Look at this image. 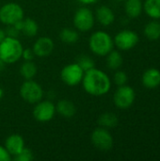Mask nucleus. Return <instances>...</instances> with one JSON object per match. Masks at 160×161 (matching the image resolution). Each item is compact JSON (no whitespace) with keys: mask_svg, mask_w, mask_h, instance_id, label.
Wrapping results in <instances>:
<instances>
[{"mask_svg":"<svg viewBox=\"0 0 160 161\" xmlns=\"http://www.w3.org/2000/svg\"><path fill=\"white\" fill-rule=\"evenodd\" d=\"M81 83L85 92L92 96L105 95L111 88V82L108 75L95 67L85 72Z\"/></svg>","mask_w":160,"mask_h":161,"instance_id":"nucleus-1","label":"nucleus"},{"mask_svg":"<svg viewBox=\"0 0 160 161\" xmlns=\"http://www.w3.org/2000/svg\"><path fill=\"white\" fill-rule=\"evenodd\" d=\"M23 45L17 38L6 37L0 42V58L6 64H12L22 58Z\"/></svg>","mask_w":160,"mask_h":161,"instance_id":"nucleus-2","label":"nucleus"},{"mask_svg":"<svg viewBox=\"0 0 160 161\" xmlns=\"http://www.w3.org/2000/svg\"><path fill=\"white\" fill-rule=\"evenodd\" d=\"M114 42L111 36L105 31H95L91 34L89 40V47L91 51L100 57L107 56L113 50Z\"/></svg>","mask_w":160,"mask_h":161,"instance_id":"nucleus-3","label":"nucleus"},{"mask_svg":"<svg viewBox=\"0 0 160 161\" xmlns=\"http://www.w3.org/2000/svg\"><path fill=\"white\" fill-rule=\"evenodd\" d=\"M19 92L24 101L32 105L40 102L43 97V90L41 86L33 79L25 80L20 87Z\"/></svg>","mask_w":160,"mask_h":161,"instance_id":"nucleus-4","label":"nucleus"},{"mask_svg":"<svg viewBox=\"0 0 160 161\" xmlns=\"http://www.w3.org/2000/svg\"><path fill=\"white\" fill-rule=\"evenodd\" d=\"M24 9L19 4L9 2L0 8V22L6 25H11L24 19Z\"/></svg>","mask_w":160,"mask_h":161,"instance_id":"nucleus-5","label":"nucleus"},{"mask_svg":"<svg viewBox=\"0 0 160 161\" xmlns=\"http://www.w3.org/2000/svg\"><path fill=\"white\" fill-rule=\"evenodd\" d=\"M94 14L93 12L87 7L79 8L73 19V23L74 27L81 32H87L91 30L94 25Z\"/></svg>","mask_w":160,"mask_h":161,"instance_id":"nucleus-6","label":"nucleus"},{"mask_svg":"<svg viewBox=\"0 0 160 161\" xmlns=\"http://www.w3.org/2000/svg\"><path fill=\"white\" fill-rule=\"evenodd\" d=\"M85 72L76 63H71L64 66L60 72V78L67 86L74 87L82 82Z\"/></svg>","mask_w":160,"mask_h":161,"instance_id":"nucleus-7","label":"nucleus"},{"mask_svg":"<svg viewBox=\"0 0 160 161\" xmlns=\"http://www.w3.org/2000/svg\"><path fill=\"white\" fill-rule=\"evenodd\" d=\"M32 113L36 121L41 123L49 122L57 113L56 105L49 100H41L35 104Z\"/></svg>","mask_w":160,"mask_h":161,"instance_id":"nucleus-8","label":"nucleus"},{"mask_svg":"<svg viewBox=\"0 0 160 161\" xmlns=\"http://www.w3.org/2000/svg\"><path fill=\"white\" fill-rule=\"evenodd\" d=\"M136 98V93L133 88L124 85L120 86L113 96V102L118 108L126 109L130 108Z\"/></svg>","mask_w":160,"mask_h":161,"instance_id":"nucleus-9","label":"nucleus"},{"mask_svg":"<svg viewBox=\"0 0 160 161\" xmlns=\"http://www.w3.org/2000/svg\"><path fill=\"white\" fill-rule=\"evenodd\" d=\"M91 143L95 148L101 151H108L113 146L112 135L104 127L95 128L91 135Z\"/></svg>","mask_w":160,"mask_h":161,"instance_id":"nucleus-10","label":"nucleus"},{"mask_svg":"<svg viewBox=\"0 0 160 161\" xmlns=\"http://www.w3.org/2000/svg\"><path fill=\"white\" fill-rule=\"evenodd\" d=\"M114 43L121 50H130L134 48L139 42V36L135 31L132 30H122L120 31L114 39Z\"/></svg>","mask_w":160,"mask_h":161,"instance_id":"nucleus-11","label":"nucleus"},{"mask_svg":"<svg viewBox=\"0 0 160 161\" xmlns=\"http://www.w3.org/2000/svg\"><path fill=\"white\" fill-rule=\"evenodd\" d=\"M55 48V43L53 40L49 37H40L34 42L32 49L35 56L39 58H45L52 54Z\"/></svg>","mask_w":160,"mask_h":161,"instance_id":"nucleus-12","label":"nucleus"},{"mask_svg":"<svg viewBox=\"0 0 160 161\" xmlns=\"http://www.w3.org/2000/svg\"><path fill=\"white\" fill-rule=\"evenodd\" d=\"M4 146L11 157H15L25 147V140L19 134H11L6 138Z\"/></svg>","mask_w":160,"mask_h":161,"instance_id":"nucleus-13","label":"nucleus"},{"mask_svg":"<svg viewBox=\"0 0 160 161\" xmlns=\"http://www.w3.org/2000/svg\"><path fill=\"white\" fill-rule=\"evenodd\" d=\"M94 17L104 26L110 25L115 20L114 12L108 6H100L99 8H97Z\"/></svg>","mask_w":160,"mask_h":161,"instance_id":"nucleus-14","label":"nucleus"},{"mask_svg":"<svg viewBox=\"0 0 160 161\" xmlns=\"http://www.w3.org/2000/svg\"><path fill=\"white\" fill-rule=\"evenodd\" d=\"M56 111L62 116L63 118H72L76 113V107L75 105L68 100V99H62L59 100L56 105Z\"/></svg>","mask_w":160,"mask_h":161,"instance_id":"nucleus-15","label":"nucleus"},{"mask_svg":"<svg viewBox=\"0 0 160 161\" xmlns=\"http://www.w3.org/2000/svg\"><path fill=\"white\" fill-rule=\"evenodd\" d=\"M142 84L148 89H156L160 85V71L156 68L148 69L142 75Z\"/></svg>","mask_w":160,"mask_h":161,"instance_id":"nucleus-16","label":"nucleus"},{"mask_svg":"<svg viewBox=\"0 0 160 161\" xmlns=\"http://www.w3.org/2000/svg\"><path fill=\"white\" fill-rule=\"evenodd\" d=\"M19 72L21 76L25 78V80H28V79H33L35 77L38 72V68L37 65L32 60H27V61L25 60V62L21 64Z\"/></svg>","mask_w":160,"mask_h":161,"instance_id":"nucleus-17","label":"nucleus"},{"mask_svg":"<svg viewBox=\"0 0 160 161\" xmlns=\"http://www.w3.org/2000/svg\"><path fill=\"white\" fill-rule=\"evenodd\" d=\"M125 12L130 18H137L142 11L141 0H126L124 5Z\"/></svg>","mask_w":160,"mask_h":161,"instance_id":"nucleus-18","label":"nucleus"},{"mask_svg":"<svg viewBox=\"0 0 160 161\" xmlns=\"http://www.w3.org/2000/svg\"><path fill=\"white\" fill-rule=\"evenodd\" d=\"M98 125L104 128H113L118 125L119 119L116 114L112 112H105L98 118Z\"/></svg>","mask_w":160,"mask_h":161,"instance_id":"nucleus-19","label":"nucleus"},{"mask_svg":"<svg viewBox=\"0 0 160 161\" xmlns=\"http://www.w3.org/2000/svg\"><path fill=\"white\" fill-rule=\"evenodd\" d=\"M107 64L111 70H118L123 65V57L120 52L111 50L107 55Z\"/></svg>","mask_w":160,"mask_h":161,"instance_id":"nucleus-20","label":"nucleus"},{"mask_svg":"<svg viewBox=\"0 0 160 161\" xmlns=\"http://www.w3.org/2000/svg\"><path fill=\"white\" fill-rule=\"evenodd\" d=\"M144 35L151 41H157L160 38V23L150 22L144 27Z\"/></svg>","mask_w":160,"mask_h":161,"instance_id":"nucleus-21","label":"nucleus"},{"mask_svg":"<svg viewBox=\"0 0 160 161\" xmlns=\"http://www.w3.org/2000/svg\"><path fill=\"white\" fill-rule=\"evenodd\" d=\"M144 10L151 18L159 19L160 0H146L144 3Z\"/></svg>","mask_w":160,"mask_h":161,"instance_id":"nucleus-22","label":"nucleus"},{"mask_svg":"<svg viewBox=\"0 0 160 161\" xmlns=\"http://www.w3.org/2000/svg\"><path fill=\"white\" fill-rule=\"evenodd\" d=\"M59 38L60 40L68 44L75 43L79 39V34L77 30L73 28H63L59 32Z\"/></svg>","mask_w":160,"mask_h":161,"instance_id":"nucleus-23","label":"nucleus"},{"mask_svg":"<svg viewBox=\"0 0 160 161\" xmlns=\"http://www.w3.org/2000/svg\"><path fill=\"white\" fill-rule=\"evenodd\" d=\"M38 31H39V25L35 20L31 18L24 19V26H23L22 32L25 36L34 37L38 34Z\"/></svg>","mask_w":160,"mask_h":161,"instance_id":"nucleus-24","label":"nucleus"},{"mask_svg":"<svg viewBox=\"0 0 160 161\" xmlns=\"http://www.w3.org/2000/svg\"><path fill=\"white\" fill-rule=\"evenodd\" d=\"M76 63L82 68V70L84 71V72H86V71H88V70H90V69H92V68H94V60L91 58V57H89V56H87V55H82V56H80L78 58H77V61H76Z\"/></svg>","mask_w":160,"mask_h":161,"instance_id":"nucleus-25","label":"nucleus"},{"mask_svg":"<svg viewBox=\"0 0 160 161\" xmlns=\"http://www.w3.org/2000/svg\"><path fill=\"white\" fill-rule=\"evenodd\" d=\"M13 159L16 161H31L34 159V154L30 149L25 147L18 155L13 157Z\"/></svg>","mask_w":160,"mask_h":161,"instance_id":"nucleus-26","label":"nucleus"},{"mask_svg":"<svg viewBox=\"0 0 160 161\" xmlns=\"http://www.w3.org/2000/svg\"><path fill=\"white\" fill-rule=\"evenodd\" d=\"M114 82L117 86H124L126 84L127 80H128V77H127V75L124 72V71H117L115 74H114Z\"/></svg>","mask_w":160,"mask_h":161,"instance_id":"nucleus-27","label":"nucleus"},{"mask_svg":"<svg viewBox=\"0 0 160 161\" xmlns=\"http://www.w3.org/2000/svg\"><path fill=\"white\" fill-rule=\"evenodd\" d=\"M22 58H23L25 61H27V60H33V58H35V54H34L33 49L30 48V47H27V48L23 49Z\"/></svg>","mask_w":160,"mask_h":161,"instance_id":"nucleus-28","label":"nucleus"},{"mask_svg":"<svg viewBox=\"0 0 160 161\" xmlns=\"http://www.w3.org/2000/svg\"><path fill=\"white\" fill-rule=\"evenodd\" d=\"M5 32H6L7 37H12V38H17L20 33V31H18L12 25H8L7 28L5 29Z\"/></svg>","mask_w":160,"mask_h":161,"instance_id":"nucleus-29","label":"nucleus"},{"mask_svg":"<svg viewBox=\"0 0 160 161\" xmlns=\"http://www.w3.org/2000/svg\"><path fill=\"white\" fill-rule=\"evenodd\" d=\"M12 159L10 154L7 151L5 146L0 145V161H10Z\"/></svg>","mask_w":160,"mask_h":161,"instance_id":"nucleus-30","label":"nucleus"},{"mask_svg":"<svg viewBox=\"0 0 160 161\" xmlns=\"http://www.w3.org/2000/svg\"><path fill=\"white\" fill-rule=\"evenodd\" d=\"M78 1L83 5H91L94 4L97 0H78Z\"/></svg>","mask_w":160,"mask_h":161,"instance_id":"nucleus-31","label":"nucleus"},{"mask_svg":"<svg viewBox=\"0 0 160 161\" xmlns=\"http://www.w3.org/2000/svg\"><path fill=\"white\" fill-rule=\"evenodd\" d=\"M7 37V35H6V32H5V29H3V28H1L0 27V42H3L4 41V39Z\"/></svg>","mask_w":160,"mask_h":161,"instance_id":"nucleus-32","label":"nucleus"},{"mask_svg":"<svg viewBox=\"0 0 160 161\" xmlns=\"http://www.w3.org/2000/svg\"><path fill=\"white\" fill-rule=\"evenodd\" d=\"M5 62L0 58V73H2L3 72V70H4V68H5Z\"/></svg>","mask_w":160,"mask_h":161,"instance_id":"nucleus-33","label":"nucleus"},{"mask_svg":"<svg viewBox=\"0 0 160 161\" xmlns=\"http://www.w3.org/2000/svg\"><path fill=\"white\" fill-rule=\"evenodd\" d=\"M3 96H4V90L2 88H0V100L3 98Z\"/></svg>","mask_w":160,"mask_h":161,"instance_id":"nucleus-34","label":"nucleus"},{"mask_svg":"<svg viewBox=\"0 0 160 161\" xmlns=\"http://www.w3.org/2000/svg\"><path fill=\"white\" fill-rule=\"evenodd\" d=\"M116 1H124V0H116Z\"/></svg>","mask_w":160,"mask_h":161,"instance_id":"nucleus-35","label":"nucleus"}]
</instances>
